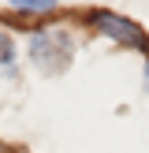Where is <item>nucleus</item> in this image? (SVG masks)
Masks as SVG:
<instances>
[{
	"label": "nucleus",
	"instance_id": "f257e3e1",
	"mask_svg": "<svg viewBox=\"0 0 149 153\" xmlns=\"http://www.w3.org/2000/svg\"><path fill=\"white\" fill-rule=\"evenodd\" d=\"M30 60L41 67L45 75H60L71 60V34L63 26H49V30H37L30 37Z\"/></svg>",
	"mask_w": 149,
	"mask_h": 153
},
{
	"label": "nucleus",
	"instance_id": "f03ea898",
	"mask_svg": "<svg viewBox=\"0 0 149 153\" xmlns=\"http://www.w3.org/2000/svg\"><path fill=\"white\" fill-rule=\"evenodd\" d=\"M89 26L101 30V34L112 37V41L127 45V49L149 52V37H145V30H142L138 22H131V19H123V15H116V11H89Z\"/></svg>",
	"mask_w": 149,
	"mask_h": 153
},
{
	"label": "nucleus",
	"instance_id": "7ed1b4c3",
	"mask_svg": "<svg viewBox=\"0 0 149 153\" xmlns=\"http://www.w3.org/2000/svg\"><path fill=\"white\" fill-rule=\"evenodd\" d=\"M11 71H15V45H11V37L0 30V79L11 75Z\"/></svg>",
	"mask_w": 149,
	"mask_h": 153
},
{
	"label": "nucleus",
	"instance_id": "20e7f679",
	"mask_svg": "<svg viewBox=\"0 0 149 153\" xmlns=\"http://www.w3.org/2000/svg\"><path fill=\"white\" fill-rule=\"evenodd\" d=\"M19 11H56V0H7Z\"/></svg>",
	"mask_w": 149,
	"mask_h": 153
},
{
	"label": "nucleus",
	"instance_id": "39448f33",
	"mask_svg": "<svg viewBox=\"0 0 149 153\" xmlns=\"http://www.w3.org/2000/svg\"><path fill=\"white\" fill-rule=\"evenodd\" d=\"M145 79H149V67H145Z\"/></svg>",
	"mask_w": 149,
	"mask_h": 153
}]
</instances>
